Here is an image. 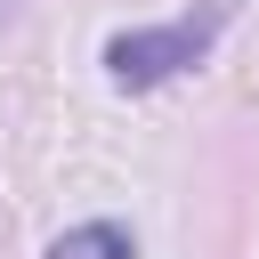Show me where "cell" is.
I'll list each match as a JSON object with an SVG mask.
<instances>
[{"mask_svg":"<svg viewBox=\"0 0 259 259\" xmlns=\"http://www.w3.org/2000/svg\"><path fill=\"white\" fill-rule=\"evenodd\" d=\"M227 16H235V0H202V8H194V16H178V24H154V32H113V40H105V73H113L121 89H154V81H170V73L202 65Z\"/></svg>","mask_w":259,"mask_h":259,"instance_id":"cell-1","label":"cell"},{"mask_svg":"<svg viewBox=\"0 0 259 259\" xmlns=\"http://www.w3.org/2000/svg\"><path fill=\"white\" fill-rule=\"evenodd\" d=\"M49 259H138V243L113 227V219H89V227H65L49 243Z\"/></svg>","mask_w":259,"mask_h":259,"instance_id":"cell-2","label":"cell"}]
</instances>
